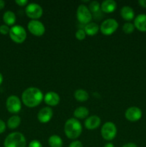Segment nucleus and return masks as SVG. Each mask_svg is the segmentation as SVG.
Wrapping results in <instances>:
<instances>
[{
  "instance_id": "36",
  "label": "nucleus",
  "mask_w": 146,
  "mask_h": 147,
  "mask_svg": "<svg viewBox=\"0 0 146 147\" xmlns=\"http://www.w3.org/2000/svg\"><path fill=\"white\" fill-rule=\"evenodd\" d=\"M3 76H2V74H1V73H0V85L1 84V83H2V82H3Z\"/></svg>"
},
{
  "instance_id": "17",
  "label": "nucleus",
  "mask_w": 146,
  "mask_h": 147,
  "mask_svg": "<svg viewBox=\"0 0 146 147\" xmlns=\"http://www.w3.org/2000/svg\"><path fill=\"white\" fill-rule=\"evenodd\" d=\"M120 15L125 20L130 21L135 17L134 10L130 6H124L120 9Z\"/></svg>"
},
{
  "instance_id": "6",
  "label": "nucleus",
  "mask_w": 146,
  "mask_h": 147,
  "mask_svg": "<svg viewBox=\"0 0 146 147\" xmlns=\"http://www.w3.org/2000/svg\"><path fill=\"white\" fill-rule=\"evenodd\" d=\"M118 22L116 20L109 18L101 23L100 30L104 35H111L118 28Z\"/></svg>"
},
{
  "instance_id": "16",
  "label": "nucleus",
  "mask_w": 146,
  "mask_h": 147,
  "mask_svg": "<svg viewBox=\"0 0 146 147\" xmlns=\"http://www.w3.org/2000/svg\"><path fill=\"white\" fill-rule=\"evenodd\" d=\"M101 10L104 13H112L117 9V3L114 0H104L100 4Z\"/></svg>"
},
{
  "instance_id": "19",
  "label": "nucleus",
  "mask_w": 146,
  "mask_h": 147,
  "mask_svg": "<svg viewBox=\"0 0 146 147\" xmlns=\"http://www.w3.org/2000/svg\"><path fill=\"white\" fill-rule=\"evenodd\" d=\"M99 30H100V27L98 26V24L94 22H90L85 24L84 28L86 34L89 36L95 35L98 32Z\"/></svg>"
},
{
  "instance_id": "28",
  "label": "nucleus",
  "mask_w": 146,
  "mask_h": 147,
  "mask_svg": "<svg viewBox=\"0 0 146 147\" xmlns=\"http://www.w3.org/2000/svg\"><path fill=\"white\" fill-rule=\"evenodd\" d=\"M28 147H43L41 142L38 140H32L29 144Z\"/></svg>"
},
{
  "instance_id": "8",
  "label": "nucleus",
  "mask_w": 146,
  "mask_h": 147,
  "mask_svg": "<svg viewBox=\"0 0 146 147\" xmlns=\"http://www.w3.org/2000/svg\"><path fill=\"white\" fill-rule=\"evenodd\" d=\"M25 13L31 20H37L42 16V7L37 3H30L26 7Z\"/></svg>"
},
{
  "instance_id": "25",
  "label": "nucleus",
  "mask_w": 146,
  "mask_h": 147,
  "mask_svg": "<svg viewBox=\"0 0 146 147\" xmlns=\"http://www.w3.org/2000/svg\"><path fill=\"white\" fill-rule=\"evenodd\" d=\"M135 27L134 24L127 22L125 23V24H123V31L125 33H126V34H131V33L133 32V31L135 30Z\"/></svg>"
},
{
  "instance_id": "30",
  "label": "nucleus",
  "mask_w": 146,
  "mask_h": 147,
  "mask_svg": "<svg viewBox=\"0 0 146 147\" xmlns=\"http://www.w3.org/2000/svg\"><path fill=\"white\" fill-rule=\"evenodd\" d=\"M6 130V123L1 119H0V134L4 133Z\"/></svg>"
},
{
  "instance_id": "2",
  "label": "nucleus",
  "mask_w": 146,
  "mask_h": 147,
  "mask_svg": "<svg viewBox=\"0 0 146 147\" xmlns=\"http://www.w3.org/2000/svg\"><path fill=\"white\" fill-rule=\"evenodd\" d=\"M64 131L67 138L70 139H76L81 135L82 132V126L78 119L71 118L67 120L64 123Z\"/></svg>"
},
{
  "instance_id": "1",
  "label": "nucleus",
  "mask_w": 146,
  "mask_h": 147,
  "mask_svg": "<svg viewBox=\"0 0 146 147\" xmlns=\"http://www.w3.org/2000/svg\"><path fill=\"white\" fill-rule=\"evenodd\" d=\"M44 99V94L40 89L36 87H29L24 90L21 94V100L26 106L34 108L41 103Z\"/></svg>"
},
{
  "instance_id": "21",
  "label": "nucleus",
  "mask_w": 146,
  "mask_h": 147,
  "mask_svg": "<svg viewBox=\"0 0 146 147\" xmlns=\"http://www.w3.org/2000/svg\"><path fill=\"white\" fill-rule=\"evenodd\" d=\"M48 144L50 147H62L63 141L58 135H52L48 139Z\"/></svg>"
},
{
  "instance_id": "23",
  "label": "nucleus",
  "mask_w": 146,
  "mask_h": 147,
  "mask_svg": "<svg viewBox=\"0 0 146 147\" xmlns=\"http://www.w3.org/2000/svg\"><path fill=\"white\" fill-rule=\"evenodd\" d=\"M21 123V118L17 115L11 116L7 121V126L11 129H17Z\"/></svg>"
},
{
  "instance_id": "5",
  "label": "nucleus",
  "mask_w": 146,
  "mask_h": 147,
  "mask_svg": "<svg viewBox=\"0 0 146 147\" xmlns=\"http://www.w3.org/2000/svg\"><path fill=\"white\" fill-rule=\"evenodd\" d=\"M117 135V127L111 121H107L102 125L101 129V136L104 140L112 141Z\"/></svg>"
},
{
  "instance_id": "35",
  "label": "nucleus",
  "mask_w": 146,
  "mask_h": 147,
  "mask_svg": "<svg viewBox=\"0 0 146 147\" xmlns=\"http://www.w3.org/2000/svg\"><path fill=\"white\" fill-rule=\"evenodd\" d=\"M104 147H115V145L113 144L107 143V144H106L105 145H104Z\"/></svg>"
},
{
  "instance_id": "27",
  "label": "nucleus",
  "mask_w": 146,
  "mask_h": 147,
  "mask_svg": "<svg viewBox=\"0 0 146 147\" xmlns=\"http://www.w3.org/2000/svg\"><path fill=\"white\" fill-rule=\"evenodd\" d=\"M10 28L9 27L8 25L7 24H2V25L0 26V33L2 34H9Z\"/></svg>"
},
{
  "instance_id": "7",
  "label": "nucleus",
  "mask_w": 146,
  "mask_h": 147,
  "mask_svg": "<svg viewBox=\"0 0 146 147\" xmlns=\"http://www.w3.org/2000/svg\"><path fill=\"white\" fill-rule=\"evenodd\" d=\"M77 19L80 23L87 24L91 22L92 14L85 4H80L77 9Z\"/></svg>"
},
{
  "instance_id": "10",
  "label": "nucleus",
  "mask_w": 146,
  "mask_h": 147,
  "mask_svg": "<svg viewBox=\"0 0 146 147\" xmlns=\"http://www.w3.org/2000/svg\"><path fill=\"white\" fill-rule=\"evenodd\" d=\"M6 106L9 112L11 113H17L21 109V101L17 96H10L7 98Z\"/></svg>"
},
{
  "instance_id": "24",
  "label": "nucleus",
  "mask_w": 146,
  "mask_h": 147,
  "mask_svg": "<svg viewBox=\"0 0 146 147\" xmlns=\"http://www.w3.org/2000/svg\"><path fill=\"white\" fill-rule=\"evenodd\" d=\"M89 9L91 11L92 14H94V13H97L101 9L100 8V4L97 1H90V4H89Z\"/></svg>"
},
{
  "instance_id": "13",
  "label": "nucleus",
  "mask_w": 146,
  "mask_h": 147,
  "mask_svg": "<svg viewBox=\"0 0 146 147\" xmlns=\"http://www.w3.org/2000/svg\"><path fill=\"white\" fill-rule=\"evenodd\" d=\"M101 124V119L96 115L89 116L84 121V126L89 130H94L97 129Z\"/></svg>"
},
{
  "instance_id": "15",
  "label": "nucleus",
  "mask_w": 146,
  "mask_h": 147,
  "mask_svg": "<svg viewBox=\"0 0 146 147\" xmlns=\"http://www.w3.org/2000/svg\"><path fill=\"white\" fill-rule=\"evenodd\" d=\"M134 26L141 32H146V14H138L134 20Z\"/></svg>"
},
{
  "instance_id": "32",
  "label": "nucleus",
  "mask_w": 146,
  "mask_h": 147,
  "mask_svg": "<svg viewBox=\"0 0 146 147\" xmlns=\"http://www.w3.org/2000/svg\"><path fill=\"white\" fill-rule=\"evenodd\" d=\"M122 147H137V146L135 144L130 142V143H127L125 144H124Z\"/></svg>"
},
{
  "instance_id": "20",
  "label": "nucleus",
  "mask_w": 146,
  "mask_h": 147,
  "mask_svg": "<svg viewBox=\"0 0 146 147\" xmlns=\"http://www.w3.org/2000/svg\"><path fill=\"white\" fill-rule=\"evenodd\" d=\"M16 20H17L16 15L12 11L8 10V11H5L3 14V21L7 25H14V23L16 22Z\"/></svg>"
},
{
  "instance_id": "31",
  "label": "nucleus",
  "mask_w": 146,
  "mask_h": 147,
  "mask_svg": "<svg viewBox=\"0 0 146 147\" xmlns=\"http://www.w3.org/2000/svg\"><path fill=\"white\" fill-rule=\"evenodd\" d=\"M15 3L18 4L19 6L23 7V6H26L28 4V1L27 0H16Z\"/></svg>"
},
{
  "instance_id": "22",
  "label": "nucleus",
  "mask_w": 146,
  "mask_h": 147,
  "mask_svg": "<svg viewBox=\"0 0 146 147\" xmlns=\"http://www.w3.org/2000/svg\"><path fill=\"white\" fill-rule=\"evenodd\" d=\"M74 96L77 101L84 102L88 100L89 94L85 90L83 89H77L74 93Z\"/></svg>"
},
{
  "instance_id": "9",
  "label": "nucleus",
  "mask_w": 146,
  "mask_h": 147,
  "mask_svg": "<svg viewBox=\"0 0 146 147\" xmlns=\"http://www.w3.org/2000/svg\"><path fill=\"white\" fill-rule=\"evenodd\" d=\"M27 29L30 33L37 37L42 36L45 32V27L38 20H31L27 24Z\"/></svg>"
},
{
  "instance_id": "11",
  "label": "nucleus",
  "mask_w": 146,
  "mask_h": 147,
  "mask_svg": "<svg viewBox=\"0 0 146 147\" xmlns=\"http://www.w3.org/2000/svg\"><path fill=\"white\" fill-rule=\"evenodd\" d=\"M142 115H143V113H142L141 109L136 106H132V107L128 108L125 113V116L126 119L131 122H135L140 120L142 117Z\"/></svg>"
},
{
  "instance_id": "3",
  "label": "nucleus",
  "mask_w": 146,
  "mask_h": 147,
  "mask_svg": "<svg viewBox=\"0 0 146 147\" xmlns=\"http://www.w3.org/2000/svg\"><path fill=\"white\" fill-rule=\"evenodd\" d=\"M4 147H26L27 141L24 135L20 132H13L6 137L4 142Z\"/></svg>"
},
{
  "instance_id": "18",
  "label": "nucleus",
  "mask_w": 146,
  "mask_h": 147,
  "mask_svg": "<svg viewBox=\"0 0 146 147\" xmlns=\"http://www.w3.org/2000/svg\"><path fill=\"white\" fill-rule=\"evenodd\" d=\"M89 113H90V111L87 108L84 107V106H79L74 111L73 114H74L75 119H84L89 116Z\"/></svg>"
},
{
  "instance_id": "29",
  "label": "nucleus",
  "mask_w": 146,
  "mask_h": 147,
  "mask_svg": "<svg viewBox=\"0 0 146 147\" xmlns=\"http://www.w3.org/2000/svg\"><path fill=\"white\" fill-rule=\"evenodd\" d=\"M69 147H84L83 146L82 143L80 141H73L72 142L70 143V144L69 145Z\"/></svg>"
},
{
  "instance_id": "12",
  "label": "nucleus",
  "mask_w": 146,
  "mask_h": 147,
  "mask_svg": "<svg viewBox=\"0 0 146 147\" xmlns=\"http://www.w3.org/2000/svg\"><path fill=\"white\" fill-rule=\"evenodd\" d=\"M53 116L52 109L50 107H44L37 113V119L40 123H47L52 119Z\"/></svg>"
},
{
  "instance_id": "26",
  "label": "nucleus",
  "mask_w": 146,
  "mask_h": 147,
  "mask_svg": "<svg viewBox=\"0 0 146 147\" xmlns=\"http://www.w3.org/2000/svg\"><path fill=\"white\" fill-rule=\"evenodd\" d=\"M86 33L83 29H79L77 30L75 33V37L78 40H83L86 37Z\"/></svg>"
},
{
  "instance_id": "4",
  "label": "nucleus",
  "mask_w": 146,
  "mask_h": 147,
  "mask_svg": "<svg viewBox=\"0 0 146 147\" xmlns=\"http://www.w3.org/2000/svg\"><path fill=\"white\" fill-rule=\"evenodd\" d=\"M9 37L13 42L16 43L24 42L27 39V31L21 25H14L10 28Z\"/></svg>"
},
{
  "instance_id": "14",
  "label": "nucleus",
  "mask_w": 146,
  "mask_h": 147,
  "mask_svg": "<svg viewBox=\"0 0 146 147\" xmlns=\"http://www.w3.org/2000/svg\"><path fill=\"white\" fill-rule=\"evenodd\" d=\"M44 100L50 106H55L60 101V96L54 91H49L44 96Z\"/></svg>"
},
{
  "instance_id": "34",
  "label": "nucleus",
  "mask_w": 146,
  "mask_h": 147,
  "mask_svg": "<svg viewBox=\"0 0 146 147\" xmlns=\"http://www.w3.org/2000/svg\"><path fill=\"white\" fill-rule=\"evenodd\" d=\"M5 6V1L3 0H0V9H2Z\"/></svg>"
},
{
  "instance_id": "33",
  "label": "nucleus",
  "mask_w": 146,
  "mask_h": 147,
  "mask_svg": "<svg viewBox=\"0 0 146 147\" xmlns=\"http://www.w3.org/2000/svg\"><path fill=\"white\" fill-rule=\"evenodd\" d=\"M138 3L142 7L146 8V0H139Z\"/></svg>"
}]
</instances>
